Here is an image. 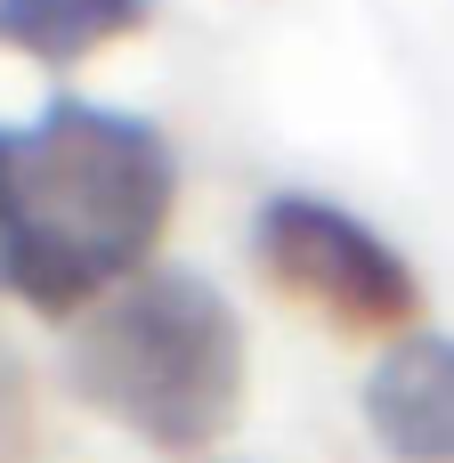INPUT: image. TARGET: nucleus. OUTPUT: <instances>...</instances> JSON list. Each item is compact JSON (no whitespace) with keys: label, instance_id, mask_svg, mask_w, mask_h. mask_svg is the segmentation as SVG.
<instances>
[{"label":"nucleus","instance_id":"nucleus-1","mask_svg":"<svg viewBox=\"0 0 454 463\" xmlns=\"http://www.w3.org/2000/svg\"><path fill=\"white\" fill-rule=\"evenodd\" d=\"M179 203V155L146 114L49 98L0 130V285L41 317H89L146 277Z\"/></svg>","mask_w":454,"mask_h":463},{"label":"nucleus","instance_id":"nucleus-2","mask_svg":"<svg viewBox=\"0 0 454 463\" xmlns=\"http://www.w3.org/2000/svg\"><path fill=\"white\" fill-rule=\"evenodd\" d=\"M65 383L162 456H203L244 415V317L195 269H146L73 317Z\"/></svg>","mask_w":454,"mask_h":463},{"label":"nucleus","instance_id":"nucleus-3","mask_svg":"<svg viewBox=\"0 0 454 463\" xmlns=\"http://www.w3.org/2000/svg\"><path fill=\"white\" fill-rule=\"evenodd\" d=\"M252 252L301 301H317L325 317H341L349 334H390V326H414V309H422V285H414L406 252L374 220H357L349 203H333V195L276 187L252 212Z\"/></svg>","mask_w":454,"mask_h":463},{"label":"nucleus","instance_id":"nucleus-4","mask_svg":"<svg viewBox=\"0 0 454 463\" xmlns=\"http://www.w3.org/2000/svg\"><path fill=\"white\" fill-rule=\"evenodd\" d=\"M366 431L398 463H454V334H398L366 374Z\"/></svg>","mask_w":454,"mask_h":463},{"label":"nucleus","instance_id":"nucleus-5","mask_svg":"<svg viewBox=\"0 0 454 463\" xmlns=\"http://www.w3.org/2000/svg\"><path fill=\"white\" fill-rule=\"evenodd\" d=\"M146 16L154 0H0V49L32 65H81L122 33H138Z\"/></svg>","mask_w":454,"mask_h":463}]
</instances>
